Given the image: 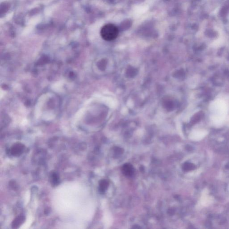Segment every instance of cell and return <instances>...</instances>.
<instances>
[{
	"instance_id": "cell-3",
	"label": "cell",
	"mask_w": 229,
	"mask_h": 229,
	"mask_svg": "<svg viewBox=\"0 0 229 229\" xmlns=\"http://www.w3.org/2000/svg\"><path fill=\"white\" fill-rule=\"evenodd\" d=\"M24 145L22 144H15L10 148L9 153L14 156H19L24 152Z\"/></svg>"
},
{
	"instance_id": "cell-7",
	"label": "cell",
	"mask_w": 229,
	"mask_h": 229,
	"mask_svg": "<svg viewBox=\"0 0 229 229\" xmlns=\"http://www.w3.org/2000/svg\"><path fill=\"white\" fill-rule=\"evenodd\" d=\"M108 183L105 180H102L99 184V189L101 193H104L108 187Z\"/></svg>"
},
{
	"instance_id": "cell-6",
	"label": "cell",
	"mask_w": 229,
	"mask_h": 229,
	"mask_svg": "<svg viewBox=\"0 0 229 229\" xmlns=\"http://www.w3.org/2000/svg\"><path fill=\"white\" fill-rule=\"evenodd\" d=\"M50 181L53 186H57L60 183V178L57 173L53 172L51 175Z\"/></svg>"
},
{
	"instance_id": "cell-2",
	"label": "cell",
	"mask_w": 229,
	"mask_h": 229,
	"mask_svg": "<svg viewBox=\"0 0 229 229\" xmlns=\"http://www.w3.org/2000/svg\"><path fill=\"white\" fill-rule=\"evenodd\" d=\"M119 34L117 27L112 24L104 26L101 30L100 34L103 39L106 41H112L117 38Z\"/></svg>"
},
{
	"instance_id": "cell-5",
	"label": "cell",
	"mask_w": 229,
	"mask_h": 229,
	"mask_svg": "<svg viewBox=\"0 0 229 229\" xmlns=\"http://www.w3.org/2000/svg\"><path fill=\"white\" fill-rule=\"evenodd\" d=\"M25 220V218L24 216L22 215H19L14 220L12 224V226L14 229H17L19 228Z\"/></svg>"
},
{
	"instance_id": "cell-1",
	"label": "cell",
	"mask_w": 229,
	"mask_h": 229,
	"mask_svg": "<svg viewBox=\"0 0 229 229\" xmlns=\"http://www.w3.org/2000/svg\"><path fill=\"white\" fill-rule=\"evenodd\" d=\"M210 118L214 122H221L227 117L228 106L223 99H218L211 102L210 106Z\"/></svg>"
},
{
	"instance_id": "cell-8",
	"label": "cell",
	"mask_w": 229,
	"mask_h": 229,
	"mask_svg": "<svg viewBox=\"0 0 229 229\" xmlns=\"http://www.w3.org/2000/svg\"><path fill=\"white\" fill-rule=\"evenodd\" d=\"M194 167V166L193 164L189 163H186L184 164L183 168L185 170H189L193 169Z\"/></svg>"
},
{
	"instance_id": "cell-4",
	"label": "cell",
	"mask_w": 229,
	"mask_h": 229,
	"mask_svg": "<svg viewBox=\"0 0 229 229\" xmlns=\"http://www.w3.org/2000/svg\"><path fill=\"white\" fill-rule=\"evenodd\" d=\"M122 171L126 176H131L134 173V168L131 164H126L122 167Z\"/></svg>"
}]
</instances>
